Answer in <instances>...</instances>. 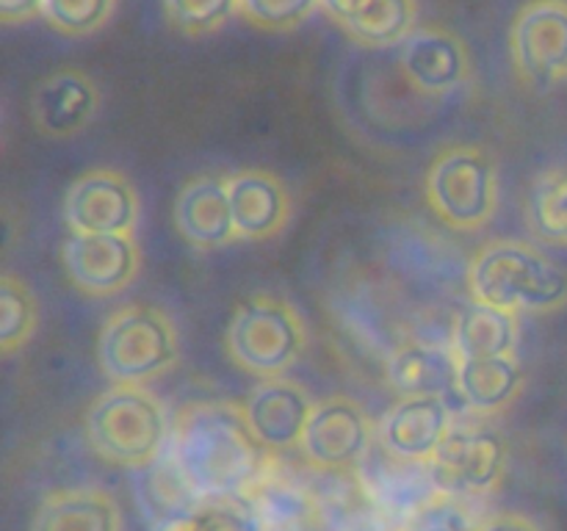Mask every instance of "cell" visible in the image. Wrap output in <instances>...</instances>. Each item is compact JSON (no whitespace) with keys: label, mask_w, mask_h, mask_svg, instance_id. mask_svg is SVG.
I'll return each mask as SVG.
<instances>
[{"label":"cell","mask_w":567,"mask_h":531,"mask_svg":"<svg viewBox=\"0 0 567 531\" xmlns=\"http://www.w3.org/2000/svg\"><path fill=\"white\" fill-rule=\"evenodd\" d=\"M166 454L199 498H244L271 462V451L255 437L244 404L230 398L186 404L172 420Z\"/></svg>","instance_id":"1"},{"label":"cell","mask_w":567,"mask_h":531,"mask_svg":"<svg viewBox=\"0 0 567 531\" xmlns=\"http://www.w3.org/2000/svg\"><path fill=\"white\" fill-rule=\"evenodd\" d=\"M468 293L504 313H554L567 304V274L535 243L496 238L471 258Z\"/></svg>","instance_id":"2"},{"label":"cell","mask_w":567,"mask_h":531,"mask_svg":"<svg viewBox=\"0 0 567 531\" xmlns=\"http://www.w3.org/2000/svg\"><path fill=\"white\" fill-rule=\"evenodd\" d=\"M83 435L103 462L147 470L169 448L172 420L147 385H111L89 407Z\"/></svg>","instance_id":"3"},{"label":"cell","mask_w":567,"mask_h":531,"mask_svg":"<svg viewBox=\"0 0 567 531\" xmlns=\"http://www.w3.org/2000/svg\"><path fill=\"white\" fill-rule=\"evenodd\" d=\"M181 360V332L158 304L133 302L100 326L97 363L111 385H147Z\"/></svg>","instance_id":"4"},{"label":"cell","mask_w":567,"mask_h":531,"mask_svg":"<svg viewBox=\"0 0 567 531\" xmlns=\"http://www.w3.org/2000/svg\"><path fill=\"white\" fill-rule=\"evenodd\" d=\"M225 348L238 368L258 379L286 376L308 348V324L288 299L252 293L233 310Z\"/></svg>","instance_id":"5"},{"label":"cell","mask_w":567,"mask_h":531,"mask_svg":"<svg viewBox=\"0 0 567 531\" xmlns=\"http://www.w3.org/2000/svg\"><path fill=\"white\" fill-rule=\"evenodd\" d=\"M424 194L443 225L457 232H480L498 208L496 158L480 144H452L432 158Z\"/></svg>","instance_id":"6"},{"label":"cell","mask_w":567,"mask_h":531,"mask_svg":"<svg viewBox=\"0 0 567 531\" xmlns=\"http://www.w3.org/2000/svg\"><path fill=\"white\" fill-rule=\"evenodd\" d=\"M476 418L457 420L430 462L435 490L468 501L496 490L507 470V442L493 426Z\"/></svg>","instance_id":"7"},{"label":"cell","mask_w":567,"mask_h":531,"mask_svg":"<svg viewBox=\"0 0 567 531\" xmlns=\"http://www.w3.org/2000/svg\"><path fill=\"white\" fill-rule=\"evenodd\" d=\"M374 442L377 424L363 404L336 393L316 402L302 437V451L313 468L327 473H347L369 457Z\"/></svg>","instance_id":"8"},{"label":"cell","mask_w":567,"mask_h":531,"mask_svg":"<svg viewBox=\"0 0 567 531\" xmlns=\"http://www.w3.org/2000/svg\"><path fill=\"white\" fill-rule=\"evenodd\" d=\"M515 72L537 88L567 81V0H529L509 28Z\"/></svg>","instance_id":"9"},{"label":"cell","mask_w":567,"mask_h":531,"mask_svg":"<svg viewBox=\"0 0 567 531\" xmlns=\"http://www.w3.org/2000/svg\"><path fill=\"white\" fill-rule=\"evenodd\" d=\"M142 202L122 171L89 169L64 197V221L72 236H136Z\"/></svg>","instance_id":"10"},{"label":"cell","mask_w":567,"mask_h":531,"mask_svg":"<svg viewBox=\"0 0 567 531\" xmlns=\"http://www.w3.org/2000/svg\"><path fill=\"white\" fill-rule=\"evenodd\" d=\"M66 277L92 299H111L133 285L142 269L136 236H70L61 247Z\"/></svg>","instance_id":"11"},{"label":"cell","mask_w":567,"mask_h":531,"mask_svg":"<svg viewBox=\"0 0 567 531\" xmlns=\"http://www.w3.org/2000/svg\"><path fill=\"white\" fill-rule=\"evenodd\" d=\"M454 424L457 418L449 398L402 396L377 420V442L382 451L402 462L430 468Z\"/></svg>","instance_id":"12"},{"label":"cell","mask_w":567,"mask_h":531,"mask_svg":"<svg viewBox=\"0 0 567 531\" xmlns=\"http://www.w3.org/2000/svg\"><path fill=\"white\" fill-rule=\"evenodd\" d=\"M313 396L291 376L260 379L244 398L249 426L266 451H291L302 446L305 429L313 415Z\"/></svg>","instance_id":"13"},{"label":"cell","mask_w":567,"mask_h":531,"mask_svg":"<svg viewBox=\"0 0 567 531\" xmlns=\"http://www.w3.org/2000/svg\"><path fill=\"white\" fill-rule=\"evenodd\" d=\"M404 77L424 94L457 92L471 75V55L463 39L441 25H421L402 42Z\"/></svg>","instance_id":"14"},{"label":"cell","mask_w":567,"mask_h":531,"mask_svg":"<svg viewBox=\"0 0 567 531\" xmlns=\"http://www.w3.org/2000/svg\"><path fill=\"white\" fill-rule=\"evenodd\" d=\"M175 227L183 241L199 252L236 243L238 232L227 194V175L192 177L175 199Z\"/></svg>","instance_id":"15"},{"label":"cell","mask_w":567,"mask_h":531,"mask_svg":"<svg viewBox=\"0 0 567 531\" xmlns=\"http://www.w3.org/2000/svg\"><path fill=\"white\" fill-rule=\"evenodd\" d=\"M238 241H269L280 236L293 214L286 183L266 169H238L227 175Z\"/></svg>","instance_id":"16"},{"label":"cell","mask_w":567,"mask_h":531,"mask_svg":"<svg viewBox=\"0 0 567 531\" xmlns=\"http://www.w3.org/2000/svg\"><path fill=\"white\" fill-rule=\"evenodd\" d=\"M97 108V83L81 70L50 72L37 83L31 94L33 125L50 138H72L86 131Z\"/></svg>","instance_id":"17"},{"label":"cell","mask_w":567,"mask_h":531,"mask_svg":"<svg viewBox=\"0 0 567 531\" xmlns=\"http://www.w3.org/2000/svg\"><path fill=\"white\" fill-rule=\"evenodd\" d=\"M120 501L103 487H64L39 501L31 531H122Z\"/></svg>","instance_id":"18"},{"label":"cell","mask_w":567,"mask_h":531,"mask_svg":"<svg viewBox=\"0 0 567 531\" xmlns=\"http://www.w3.org/2000/svg\"><path fill=\"white\" fill-rule=\"evenodd\" d=\"M457 357L452 346L410 341L388 360V382L399 396H457Z\"/></svg>","instance_id":"19"},{"label":"cell","mask_w":567,"mask_h":531,"mask_svg":"<svg viewBox=\"0 0 567 531\" xmlns=\"http://www.w3.org/2000/svg\"><path fill=\"white\" fill-rule=\"evenodd\" d=\"M457 371V398L471 415L502 413L504 407L518 398L524 387V368H520L518 354H504V357L485 360H460Z\"/></svg>","instance_id":"20"},{"label":"cell","mask_w":567,"mask_h":531,"mask_svg":"<svg viewBox=\"0 0 567 531\" xmlns=\"http://www.w3.org/2000/svg\"><path fill=\"white\" fill-rule=\"evenodd\" d=\"M520 315L471 302L454 319L452 352L460 360H485L518 354Z\"/></svg>","instance_id":"21"},{"label":"cell","mask_w":567,"mask_h":531,"mask_svg":"<svg viewBox=\"0 0 567 531\" xmlns=\"http://www.w3.org/2000/svg\"><path fill=\"white\" fill-rule=\"evenodd\" d=\"M153 531H266L241 498H203L183 512L161 520Z\"/></svg>","instance_id":"22"},{"label":"cell","mask_w":567,"mask_h":531,"mask_svg":"<svg viewBox=\"0 0 567 531\" xmlns=\"http://www.w3.org/2000/svg\"><path fill=\"white\" fill-rule=\"evenodd\" d=\"M39 330V304L31 288L17 274L0 277V352L14 354L31 343Z\"/></svg>","instance_id":"23"},{"label":"cell","mask_w":567,"mask_h":531,"mask_svg":"<svg viewBox=\"0 0 567 531\" xmlns=\"http://www.w3.org/2000/svg\"><path fill=\"white\" fill-rule=\"evenodd\" d=\"M526 216L537 238L567 247V166L540 175L532 188Z\"/></svg>","instance_id":"24"},{"label":"cell","mask_w":567,"mask_h":531,"mask_svg":"<svg viewBox=\"0 0 567 531\" xmlns=\"http://www.w3.org/2000/svg\"><path fill=\"white\" fill-rule=\"evenodd\" d=\"M480 525L468 498L435 490L399 520L396 531H480Z\"/></svg>","instance_id":"25"},{"label":"cell","mask_w":567,"mask_h":531,"mask_svg":"<svg viewBox=\"0 0 567 531\" xmlns=\"http://www.w3.org/2000/svg\"><path fill=\"white\" fill-rule=\"evenodd\" d=\"M116 0H42V17L66 37H89L114 14Z\"/></svg>","instance_id":"26"},{"label":"cell","mask_w":567,"mask_h":531,"mask_svg":"<svg viewBox=\"0 0 567 531\" xmlns=\"http://www.w3.org/2000/svg\"><path fill=\"white\" fill-rule=\"evenodd\" d=\"M321 0H238V14L266 31H291L310 20Z\"/></svg>","instance_id":"27"},{"label":"cell","mask_w":567,"mask_h":531,"mask_svg":"<svg viewBox=\"0 0 567 531\" xmlns=\"http://www.w3.org/2000/svg\"><path fill=\"white\" fill-rule=\"evenodd\" d=\"M164 6L169 20L192 37L216 31L238 11V0H164Z\"/></svg>","instance_id":"28"},{"label":"cell","mask_w":567,"mask_h":531,"mask_svg":"<svg viewBox=\"0 0 567 531\" xmlns=\"http://www.w3.org/2000/svg\"><path fill=\"white\" fill-rule=\"evenodd\" d=\"M380 3V0H321V9L343 28V31L352 33L365 17L371 14V9Z\"/></svg>","instance_id":"29"},{"label":"cell","mask_w":567,"mask_h":531,"mask_svg":"<svg viewBox=\"0 0 567 531\" xmlns=\"http://www.w3.org/2000/svg\"><path fill=\"white\" fill-rule=\"evenodd\" d=\"M42 17V0H0V20L6 25H20Z\"/></svg>","instance_id":"30"},{"label":"cell","mask_w":567,"mask_h":531,"mask_svg":"<svg viewBox=\"0 0 567 531\" xmlns=\"http://www.w3.org/2000/svg\"><path fill=\"white\" fill-rule=\"evenodd\" d=\"M480 531H543V529L535 523V520L526 518V514L502 512V514H493V518L482 520Z\"/></svg>","instance_id":"31"}]
</instances>
